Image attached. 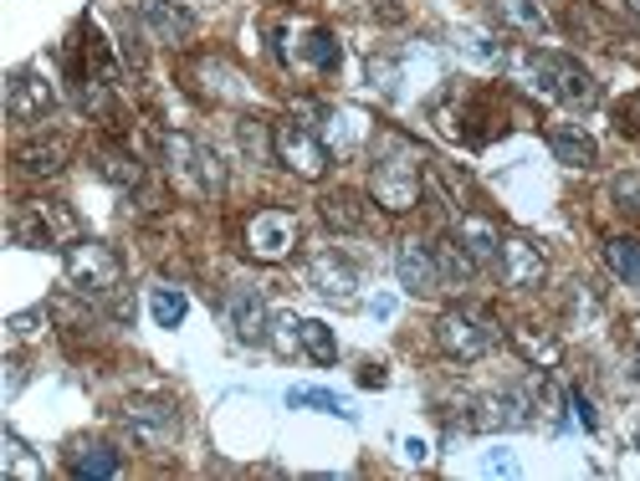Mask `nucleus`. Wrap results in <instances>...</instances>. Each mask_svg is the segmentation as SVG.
I'll return each instance as SVG.
<instances>
[{
  "instance_id": "nucleus-32",
  "label": "nucleus",
  "mask_w": 640,
  "mask_h": 481,
  "mask_svg": "<svg viewBox=\"0 0 640 481\" xmlns=\"http://www.w3.org/2000/svg\"><path fill=\"white\" fill-rule=\"evenodd\" d=\"M6 477H31V481H41V461L21 446V436H11L6 430Z\"/></svg>"
},
{
  "instance_id": "nucleus-30",
  "label": "nucleus",
  "mask_w": 640,
  "mask_h": 481,
  "mask_svg": "<svg viewBox=\"0 0 640 481\" xmlns=\"http://www.w3.org/2000/svg\"><path fill=\"white\" fill-rule=\"evenodd\" d=\"M287 405L293 410H318V415H338V420H354V410H348L338 395H328V389H287Z\"/></svg>"
},
{
  "instance_id": "nucleus-15",
  "label": "nucleus",
  "mask_w": 640,
  "mask_h": 481,
  "mask_svg": "<svg viewBox=\"0 0 640 481\" xmlns=\"http://www.w3.org/2000/svg\"><path fill=\"white\" fill-rule=\"evenodd\" d=\"M395 277L410 297H430L440 293V267H436V252H430L426 240H400V252H395Z\"/></svg>"
},
{
  "instance_id": "nucleus-35",
  "label": "nucleus",
  "mask_w": 640,
  "mask_h": 481,
  "mask_svg": "<svg viewBox=\"0 0 640 481\" xmlns=\"http://www.w3.org/2000/svg\"><path fill=\"white\" fill-rule=\"evenodd\" d=\"M614 129L626 139H640V93H626L614 103Z\"/></svg>"
},
{
  "instance_id": "nucleus-5",
  "label": "nucleus",
  "mask_w": 640,
  "mask_h": 481,
  "mask_svg": "<svg viewBox=\"0 0 640 481\" xmlns=\"http://www.w3.org/2000/svg\"><path fill=\"white\" fill-rule=\"evenodd\" d=\"M277 57L287 62V68L318 72V78H328V72L344 68V47H338V37L328 27H318V21H293V27H282L277 31Z\"/></svg>"
},
{
  "instance_id": "nucleus-16",
  "label": "nucleus",
  "mask_w": 640,
  "mask_h": 481,
  "mask_svg": "<svg viewBox=\"0 0 640 481\" xmlns=\"http://www.w3.org/2000/svg\"><path fill=\"white\" fill-rule=\"evenodd\" d=\"M139 21H144V31L154 41H164V47H185V41L195 37V16H190L185 6H174V0H144V6H139Z\"/></svg>"
},
{
  "instance_id": "nucleus-41",
  "label": "nucleus",
  "mask_w": 640,
  "mask_h": 481,
  "mask_svg": "<svg viewBox=\"0 0 640 481\" xmlns=\"http://www.w3.org/2000/svg\"><path fill=\"white\" fill-rule=\"evenodd\" d=\"M626 334H630V348H636V354H640V313H636V318H630V328H626Z\"/></svg>"
},
{
  "instance_id": "nucleus-27",
  "label": "nucleus",
  "mask_w": 640,
  "mask_h": 481,
  "mask_svg": "<svg viewBox=\"0 0 640 481\" xmlns=\"http://www.w3.org/2000/svg\"><path fill=\"white\" fill-rule=\"evenodd\" d=\"M605 267L626 282V287H640V246L626 236H610L605 240Z\"/></svg>"
},
{
  "instance_id": "nucleus-12",
  "label": "nucleus",
  "mask_w": 640,
  "mask_h": 481,
  "mask_svg": "<svg viewBox=\"0 0 640 481\" xmlns=\"http://www.w3.org/2000/svg\"><path fill=\"white\" fill-rule=\"evenodd\" d=\"M471 430H522L534 426V395H522V389H492V395H481L467 415Z\"/></svg>"
},
{
  "instance_id": "nucleus-4",
  "label": "nucleus",
  "mask_w": 640,
  "mask_h": 481,
  "mask_svg": "<svg viewBox=\"0 0 640 481\" xmlns=\"http://www.w3.org/2000/svg\"><path fill=\"white\" fill-rule=\"evenodd\" d=\"M11 240L27 252H68L72 240H82V226L62 201H21L11 211Z\"/></svg>"
},
{
  "instance_id": "nucleus-37",
  "label": "nucleus",
  "mask_w": 640,
  "mask_h": 481,
  "mask_svg": "<svg viewBox=\"0 0 640 481\" xmlns=\"http://www.w3.org/2000/svg\"><path fill=\"white\" fill-rule=\"evenodd\" d=\"M6 328H11V338H16V344H27V338H37V328H41V313H16V318L6 323Z\"/></svg>"
},
{
  "instance_id": "nucleus-25",
  "label": "nucleus",
  "mask_w": 640,
  "mask_h": 481,
  "mask_svg": "<svg viewBox=\"0 0 640 481\" xmlns=\"http://www.w3.org/2000/svg\"><path fill=\"white\" fill-rule=\"evenodd\" d=\"M492 21L507 31H522V37H544L548 31V11L538 0H492Z\"/></svg>"
},
{
  "instance_id": "nucleus-19",
  "label": "nucleus",
  "mask_w": 640,
  "mask_h": 481,
  "mask_svg": "<svg viewBox=\"0 0 640 481\" xmlns=\"http://www.w3.org/2000/svg\"><path fill=\"white\" fill-rule=\"evenodd\" d=\"M318 215H323V226L338 231V236H354V231L369 226V205H364L359 190H328L318 201Z\"/></svg>"
},
{
  "instance_id": "nucleus-2",
  "label": "nucleus",
  "mask_w": 640,
  "mask_h": 481,
  "mask_svg": "<svg viewBox=\"0 0 640 481\" xmlns=\"http://www.w3.org/2000/svg\"><path fill=\"white\" fill-rule=\"evenodd\" d=\"M528 88L538 98H553L563 108H595L600 103V82L595 72L569 52H528Z\"/></svg>"
},
{
  "instance_id": "nucleus-43",
  "label": "nucleus",
  "mask_w": 640,
  "mask_h": 481,
  "mask_svg": "<svg viewBox=\"0 0 640 481\" xmlns=\"http://www.w3.org/2000/svg\"><path fill=\"white\" fill-rule=\"evenodd\" d=\"M636 446H640V436H636Z\"/></svg>"
},
{
  "instance_id": "nucleus-10",
  "label": "nucleus",
  "mask_w": 640,
  "mask_h": 481,
  "mask_svg": "<svg viewBox=\"0 0 640 481\" xmlns=\"http://www.w3.org/2000/svg\"><path fill=\"white\" fill-rule=\"evenodd\" d=\"M497 277H502V287H512V293L544 287V277H548L544 246L528 236H502V246H497Z\"/></svg>"
},
{
  "instance_id": "nucleus-18",
  "label": "nucleus",
  "mask_w": 640,
  "mask_h": 481,
  "mask_svg": "<svg viewBox=\"0 0 640 481\" xmlns=\"http://www.w3.org/2000/svg\"><path fill=\"white\" fill-rule=\"evenodd\" d=\"M72 160V144L68 139H27V144H16V170L31 174V180H52V174H62Z\"/></svg>"
},
{
  "instance_id": "nucleus-7",
  "label": "nucleus",
  "mask_w": 640,
  "mask_h": 481,
  "mask_svg": "<svg viewBox=\"0 0 640 481\" xmlns=\"http://www.w3.org/2000/svg\"><path fill=\"white\" fill-rule=\"evenodd\" d=\"M272 160H277L282 170H293L297 180H323L328 164H334V149L323 144L307 123L282 119V123H272Z\"/></svg>"
},
{
  "instance_id": "nucleus-13",
  "label": "nucleus",
  "mask_w": 640,
  "mask_h": 481,
  "mask_svg": "<svg viewBox=\"0 0 640 481\" xmlns=\"http://www.w3.org/2000/svg\"><path fill=\"white\" fill-rule=\"evenodd\" d=\"M307 287L338 308H354L359 303V272L348 267L338 252H313L307 256Z\"/></svg>"
},
{
  "instance_id": "nucleus-8",
  "label": "nucleus",
  "mask_w": 640,
  "mask_h": 481,
  "mask_svg": "<svg viewBox=\"0 0 640 481\" xmlns=\"http://www.w3.org/2000/svg\"><path fill=\"white\" fill-rule=\"evenodd\" d=\"M436 344H440V354H451V359L477 364V359L492 354L497 328L487 318H477V313H467V308H451V313H440L436 318Z\"/></svg>"
},
{
  "instance_id": "nucleus-1",
  "label": "nucleus",
  "mask_w": 640,
  "mask_h": 481,
  "mask_svg": "<svg viewBox=\"0 0 640 481\" xmlns=\"http://www.w3.org/2000/svg\"><path fill=\"white\" fill-rule=\"evenodd\" d=\"M426 195V164L420 149H410L405 139H385V149L369 164V201L389 215H405L420 205Z\"/></svg>"
},
{
  "instance_id": "nucleus-33",
  "label": "nucleus",
  "mask_w": 640,
  "mask_h": 481,
  "mask_svg": "<svg viewBox=\"0 0 640 481\" xmlns=\"http://www.w3.org/2000/svg\"><path fill=\"white\" fill-rule=\"evenodd\" d=\"M241 149L252 154V160H272V134H267V123H256V119H241Z\"/></svg>"
},
{
  "instance_id": "nucleus-42",
  "label": "nucleus",
  "mask_w": 640,
  "mask_h": 481,
  "mask_svg": "<svg viewBox=\"0 0 640 481\" xmlns=\"http://www.w3.org/2000/svg\"><path fill=\"white\" fill-rule=\"evenodd\" d=\"M626 6H630V11H636V16H640V0H626Z\"/></svg>"
},
{
  "instance_id": "nucleus-23",
  "label": "nucleus",
  "mask_w": 640,
  "mask_h": 481,
  "mask_svg": "<svg viewBox=\"0 0 640 481\" xmlns=\"http://www.w3.org/2000/svg\"><path fill=\"white\" fill-rule=\"evenodd\" d=\"M548 149H553V160L569 164V170H589V164L600 160V144L585 134V129H548Z\"/></svg>"
},
{
  "instance_id": "nucleus-39",
  "label": "nucleus",
  "mask_w": 640,
  "mask_h": 481,
  "mask_svg": "<svg viewBox=\"0 0 640 481\" xmlns=\"http://www.w3.org/2000/svg\"><path fill=\"white\" fill-rule=\"evenodd\" d=\"M487 471H502V477H512V471H518V467H512L507 456H487Z\"/></svg>"
},
{
  "instance_id": "nucleus-20",
  "label": "nucleus",
  "mask_w": 640,
  "mask_h": 481,
  "mask_svg": "<svg viewBox=\"0 0 640 481\" xmlns=\"http://www.w3.org/2000/svg\"><path fill=\"white\" fill-rule=\"evenodd\" d=\"M507 338H512V348H518V354L534 364V369H553V364L563 359L559 338L548 334V328H538V323H512V328H507Z\"/></svg>"
},
{
  "instance_id": "nucleus-17",
  "label": "nucleus",
  "mask_w": 640,
  "mask_h": 481,
  "mask_svg": "<svg viewBox=\"0 0 640 481\" xmlns=\"http://www.w3.org/2000/svg\"><path fill=\"white\" fill-rule=\"evenodd\" d=\"M226 323L231 334L241 338V344H262L267 338V303H262V293L256 287H231L226 293Z\"/></svg>"
},
{
  "instance_id": "nucleus-31",
  "label": "nucleus",
  "mask_w": 640,
  "mask_h": 481,
  "mask_svg": "<svg viewBox=\"0 0 640 481\" xmlns=\"http://www.w3.org/2000/svg\"><path fill=\"white\" fill-rule=\"evenodd\" d=\"M267 338H272V348H277L282 359L303 354V318H293V313H277V318L267 323Z\"/></svg>"
},
{
  "instance_id": "nucleus-14",
  "label": "nucleus",
  "mask_w": 640,
  "mask_h": 481,
  "mask_svg": "<svg viewBox=\"0 0 640 481\" xmlns=\"http://www.w3.org/2000/svg\"><path fill=\"white\" fill-rule=\"evenodd\" d=\"M123 426L134 430V441L139 446H164L180 436V415H174V405L164 400H134V405H123Z\"/></svg>"
},
{
  "instance_id": "nucleus-11",
  "label": "nucleus",
  "mask_w": 640,
  "mask_h": 481,
  "mask_svg": "<svg viewBox=\"0 0 640 481\" xmlns=\"http://www.w3.org/2000/svg\"><path fill=\"white\" fill-rule=\"evenodd\" d=\"M52 108H57V88L47 72L41 68L11 72V82H6V113H11L16 123H41Z\"/></svg>"
},
{
  "instance_id": "nucleus-6",
  "label": "nucleus",
  "mask_w": 640,
  "mask_h": 481,
  "mask_svg": "<svg viewBox=\"0 0 640 481\" xmlns=\"http://www.w3.org/2000/svg\"><path fill=\"white\" fill-rule=\"evenodd\" d=\"M62 272H68V287L82 297H103L123 282L119 252L103 246V240H72L68 252H62Z\"/></svg>"
},
{
  "instance_id": "nucleus-29",
  "label": "nucleus",
  "mask_w": 640,
  "mask_h": 481,
  "mask_svg": "<svg viewBox=\"0 0 640 481\" xmlns=\"http://www.w3.org/2000/svg\"><path fill=\"white\" fill-rule=\"evenodd\" d=\"M149 313H154L160 328H180L190 313V297L180 293V287H154V293H149Z\"/></svg>"
},
{
  "instance_id": "nucleus-3",
  "label": "nucleus",
  "mask_w": 640,
  "mask_h": 481,
  "mask_svg": "<svg viewBox=\"0 0 640 481\" xmlns=\"http://www.w3.org/2000/svg\"><path fill=\"white\" fill-rule=\"evenodd\" d=\"M160 149H164V170H170V180L185 195H201V201H221L226 195V164L215 160V149H205L201 139L190 134H164Z\"/></svg>"
},
{
  "instance_id": "nucleus-40",
  "label": "nucleus",
  "mask_w": 640,
  "mask_h": 481,
  "mask_svg": "<svg viewBox=\"0 0 640 481\" xmlns=\"http://www.w3.org/2000/svg\"><path fill=\"white\" fill-rule=\"evenodd\" d=\"M405 456H410V461H426V441H405Z\"/></svg>"
},
{
  "instance_id": "nucleus-9",
  "label": "nucleus",
  "mask_w": 640,
  "mask_h": 481,
  "mask_svg": "<svg viewBox=\"0 0 640 481\" xmlns=\"http://www.w3.org/2000/svg\"><path fill=\"white\" fill-rule=\"evenodd\" d=\"M297 240H303V226H297L293 211H256L252 221H246V252L256 256V262H287V256L297 252Z\"/></svg>"
},
{
  "instance_id": "nucleus-38",
  "label": "nucleus",
  "mask_w": 640,
  "mask_h": 481,
  "mask_svg": "<svg viewBox=\"0 0 640 481\" xmlns=\"http://www.w3.org/2000/svg\"><path fill=\"white\" fill-rule=\"evenodd\" d=\"M359 385H364V389H379V385H385V364H364V369H359Z\"/></svg>"
},
{
  "instance_id": "nucleus-28",
  "label": "nucleus",
  "mask_w": 640,
  "mask_h": 481,
  "mask_svg": "<svg viewBox=\"0 0 640 481\" xmlns=\"http://www.w3.org/2000/svg\"><path fill=\"white\" fill-rule=\"evenodd\" d=\"M303 354L318 369H328V364L338 359V338H334V328L328 323H318V318H303Z\"/></svg>"
},
{
  "instance_id": "nucleus-34",
  "label": "nucleus",
  "mask_w": 640,
  "mask_h": 481,
  "mask_svg": "<svg viewBox=\"0 0 640 481\" xmlns=\"http://www.w3.org/2000/svg\"><path fill=\"white\" fill-rule=\"evenodd\" d=\"M610 201L620 205L626 215H636V221H640V174H620V180L610 185Z\"/></svg>"
},
{
  "instance_id": "nucleus-26",
  "label": "nucleus",
  "mask_w": 640,
  "mask_h": 481,
  "mask_svg": "<svg viewBox=\"0 0 640 481\" xmlns=\"http://www.w3.org/2000/svg\"><path fill=\"white\" fill-rule=\"evenodd\" d=\"M68 471L72 477H119L123 471V456L113 451V446H78V451L68 456Z\"/></svg>"
},
{
  "instance_id": "nucleus-21",
  "label": "nucleus",
  "mask_w": 640,
  "mask_h": 481,
  "mask_svg": "<svg viewBox=\"0 0 640 481\" xmlns=\"http://www.w3.org/2000/svg\"><path fill=\"white\" fill-rule=\"evenodd\" d=\"M93 170H98V180H108L113 190H139L144 185V164H139V154H129V149H119V144L98 149Z\"/></svg>"
},
{
  "instance_id": "nucleus-24",
  "label": "nucleus",
  "mask_w": 640,
  "mask_h": 481,
  "mask_svg": "<svg viewBox=\"0 0 640 481\" xmlns=\"http://www.w3.org/2000/svg\"><path fill=\"white\" fill-rule=\"evenodd\" d=\"M430 252H436V267H440V287H446V282H451V287H467V282L481 272L477 256H471L467 246L456 240V231H451V236H440Z\"/></svg>"
},
{
  "instance_id": "nucleus-22",
  "label": "nucleus",
  "mask_w": 640,
  "mask_h": 481,
  "mask_svg": "<svg viewBox=\"0 0 640 481\" xmlns=\"http://www.w3.org/2000/svg\"><path fill=\"white\" fill-rule=\"evenodd\" d=\"M456 240L477 256V267H492L497 246H502V231H497L487 215H461V221H456Z\"/></svg>"
},
{
  "instance_id": "nucleus-36",
  "label": "nucleus",
  "mask_w": 640,
  "mask_h": 481,
  "mask_svg": "<svg viewBox=\"0 0 640 481\" xmlns=\"http://www.w3.org/2000/svg\"><path fill=\"white\" fill-rule=\"evenodd\" d=\"M569 410L579 415V426H585V430H595V426H600V415H595V405H589V395H585V389H569Z\"/></svg>"
}]
</instances>
